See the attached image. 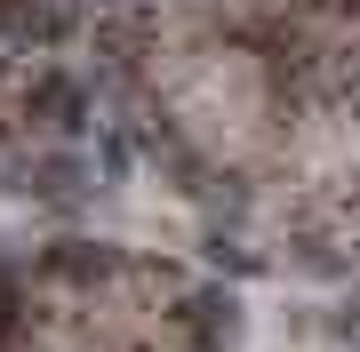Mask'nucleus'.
Instances as JSON below:
<instances>
[{"instance_id":"1","label":"nucleus","mask_w":360,"mask_h":352,"mask_svg":"<svg viewBox=\"0 0 360 352\" xmlns=\"http://www.w3.org/2000/svg\"><path fill=\"white\" fill-rule=\"evenodd\" d=\"M168 320H176V337L193 344V352H224V344H240V296H232V288H184Z\"/></svg>"},{"instance_id":"2","label":"nucleus","mask_w":360,"mask_h":352,"mask_svg":"<svg viewBox=\"0 0 360 352\" xmlns=\"http://www.w3.org/2000/svg\"><path fill=\"white\" fill-rule=\"evenodd\" d=\"M25 120H40L49 136H80V129H89V89H80V72L40 65L25 80Z\"/></svg>"},{"instance_id":"3","label":"nucleus","mask_w":360,"mask_h":352,"mask_svg":"<svg viewBox=\"0 0 360 352\" xmlns=\"http://www.w3.org/2000/svg\"><path fill=\"white\" fill-rule=\"evenodd\" d=\"M112 273H129V256H120L112 240H56L49 256H40V280H72V288H96Z\"/></svg>"},{"instance_id":"4","label":"nucleus","mask_w":360,"mask_h":352,"mask_svg":"<svg viewBox=\"0 0 360 352\" xmlns=\"http://www.w3.org/2000/svg\"><path fill=\"white\" fill-rule=\"evenodd\" d=\"M80 184H89V160H80L72 144H49V152L25 160V193H32V200H72Z\"/></svg>"},{"instance_id":"5","label":"nucleus","mask_w":360,"mask_h":352,"mask_svg":"<svg viewBox=\"0 0 360 352\" xmlns=\"http://www.w3.org/2000/svg\"><path fill=\"white\" fill-rule=\"evenodd\" d=\"M40 16H49V0H0V40H16V48H32Z\"/></svg>"},{"instance_id":"6","label":"nucleus","mask_w":360,"mask_h":352,"mask_svg":"<svg viewBox=\"0 0 360 352\" xmlns=\"http://www.w3.org/2000/svg\"><path fill=\"white\" fill-rule=\"evenodd\" d=\"M345 8H360V0H345Z\"/></svg>"}]
</instances>
